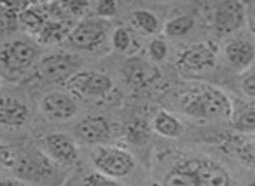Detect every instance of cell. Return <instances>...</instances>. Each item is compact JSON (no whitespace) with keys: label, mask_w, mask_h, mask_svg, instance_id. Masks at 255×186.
Returning a JSON list of instances; mask_svg holds the SVG:
<instances>
[{"label":"cell","mask_w":255,"mask_h":186,"mask_svg":"<svg viewBox=\"0 0 255 186\" xmlns=\"http://www.w3.org/2000/svg\"><path fill=\"white\" fill-rule=\"evenodd\" d=\"M178 108L196 120H231L234 115L233 101L220 87L196 82L178 94Z\"/></svg>","instance_id":"cell-1"},{"label":"cell","mask_w":255,"mask_h":186,"mask_svg":"<svg viewBox=\"0 0 255 186\" xmlns=\"http://www.w3.org/2000/svg\"><path fill=\"white\" fill-rule=\"evenodd\" d=\"M12 172L28 185H46L60 178L61 167H58L40 148L28 146L18 151Z\"/></svg>","instance_id":"cell-2"},{"label":"cell","mask_w":255,"mask_h":186,"mask_svg":"<svg viewBox=\"0 0 255 186\" xmlns=\"http://www.w3.org/2000/svg\"><path fill=\"white\" fill-rule=\"evenodd\" d=\"M40 61V46L30 37L11 39L0 46V68L11 78L23 77Z\"/></svg>","instance_id":"cell-3"},{"label":"cell","mask_w":255,"mask_h":186,"mask_svg":"<svg viewBox=\"0 0 255 186\" xmlns=\"http://www.w3.org/2000/svg\"><path fill=\"white\" fill-rule=\"evenodd\" d=\"M91 162L95 171L110 179H124L136 167L135 155L116 144H98L91 151Z\"/></svg>","instance_id":"cell-4"},{"label":"cell","mask_w":255,"mask_h":186,"mask_svg":"<svg viewBox=\"0 0 255 186\" xmlns=\"http://www.w3.org/2000/svg\"><path fill=\"white\" fill-rule=\"evenodd\" d=\"M110 35H112V30H110V23L107 19L86 16L81 21L75 23L74 30L65 40V44L74 51L95 53V51L102 49L107 42H110Z\"/></svg>","instance_id":"cell-5"},{"label":"cell","mask_w":255,"mask_h":186,"mask_svg":"<svg viewBox=\"0 0 255 186\" xmlns=\"http://www.w3.org/2000/svg\"><path fill=\"white\" fill-rule=\"evenodd\" d=\"M79 70H82V60L75 53L56 51L40 58L37 63V71L40 78L51 84H67Z\"/></svg>","instance_id":"cell-6"},{"label":"cell","mask_w":255,"mask_h":186,"mask_svg":"<svg viewBox=\"0 0 255 186\" xmlns=\"http://www.w3.org/2000/svg\"><path fill=\"white\" fill-rule=\"evenodd\" d=\"M219 61V47L213 42H198L184 47L177 56V68L182 73H205L215 68Z\"/></svg>","instance_id":"cell-7"},{"label":"cell","mask_w":255,"mask_h":186,"mask_svg":"<svg viewBox=\"0 0 255 186\" xmlns=\"http://www.w3.org/2000/svg\"><path fill=\"white\" fill-rule=\"evenodd\" d=\"M67 92L74 98L98 99L105 98L114 91V82L107 73L95 70H79L70 80L65 84Z\"/></svg>","instance_id":"cell-8"},{"label":"cell","mask_w":255,"mask_h":186,"mask_svg":"<svg viewBox=\"0 0 255 186\" xmlns=\"http://www.w3.org/2000/svg\"><path fill=\"white\" fill-rule=\"evenodd\" d=\"M247 21V5L238 0H224L213 5L212 28L217 37H229Z\"/></svg>","instance_id":"cell-9"},{"label":"cell","mask_w":255,"mask_h":186,"mask_svg":"<svg viewBox=\"0 0 255 186\" xmlns=\"http://www.w3.org/2000/svg\"><path fill=\"white\" fill-rule=\"evenodd\" d=\"M42 151L61 169L74 165L81 155L77 141L65 132H51L44 136Z\"/></svg>","instance_id":"cell-10"},{"label":"cell","mask_w":255,"mask_h":186,"mask_svg":"<svg viewBox=\"0 0 255 186\" xmlns=\"http://www.w3.org/2000/svg\"><path fill=\"white\" fill-rule=\"evenodd\" d=\"M39 108L47 119L54 122H67L74 119L79 112V105L75 98L67 91H53L42 96Z\"/></svg>","instance_id":"cell-11"},{"label":"cell","mask_w":255,"mask_h":186,"mask_svg":"<svg viewBox=\"0 0 255 186\" xmlns=\"http://www.w3.org/2000/svg\"><path fill=\"white\" fill-rule=\"evenodd\" d=\"M198 186H233V176L220 162L205 155H192Z\"/></svg>","instance_id":"cell-12"},{"label":"cell","mask_w":255,"mask_h":186,"mask_svg":"<svg viewBox=\"0 0 255 186\" xmlns=\"http://www.w3.org/2000/svg\"><path fill=\"white\" fill-rule=\"evenodd\" d=\"M32 117L28 103L12 94H0V127L9 130L21 129Z\"/></svg>","instance_id":"cell-13"},{"label":"cell","mask_w":255,"mask_h":186,"mask_svg":"<svg viewBox=\"0 0 255 186\" xmlns=\"http://www.w3.org/2000/svg\"><path fill=\"white\" fill-rule=\"evenodd\" d=\"M227 63L236 70H248L255 64V37H233L224 47Z\"/></svg>","instance_id":"cell-14"},{"label":"cell","mask_w":255,"mask_h":186,"mask_svg":"<svg viewBox=\"0 0 255 186\" xmlns=\"http://www.w3.org/2000/svg\"><path fill=\"white\" fill-rule=\"evenodd\" d=\"M112 134V124L109 122V119L100 115H89L75 125V136L86 144H107Z\"/></svg>","instance_id":"cell-15"},{"label":"cell","mask_w":255,"mask_h":186,"mask_svg":"<svg viewBox=\"0 0 255 186\" xmlns=\"http://www.w3.org/2000/svg\"><path fill=\"white\" fill-rule=\"evenodd\" d=\"M159 186H198L192 165V155H178L166 165Z\"/></svg>","instance_id":"cell-16"},{"label":"cell","mask_w":255,"mask_h":186,"mask_svg":"<svg viewBox=\"0 0 255 186\" xmlns=\"http://www.w3.org/2000/svg\"><path fill=\"white\" fill-rule=\"evenodd\" d=\"M123 73L126 84L135 91H142L161 78V71L157 70L156 64L145 60H136V58L128 60L123 68Z\"/></svg>","instance_id":"cell-17"},{"label":"cell","mask_w":255,"mask_h":186,"mask_svg":"<svg viewBox=\"0 0 255 186\" xmlns=\"http://www.w3.org/2000/svg\"><path fill=\"white\" fill-rule=\"evenodd\" d=\"M75 23L70 19H53L49 18L46 25L40 28V32L33 37L37 46H56V44H63L68 39L70 32L74 30Z\"/></svg>","instance_id":"cell-18"},{"label":"cell","mask_w":255,"mask_h":186,"mask_svg":"<svg viewBox=\"0 0 255 186\" xmlns=\"http://www.w3.org/2000/svg\"><path fill=\"white\" fill-rule=\"evenodd\" d=\"M47 19L49 16L42 4H25L18 14V26L23 32H26L30 39H33L40 32V28L46 25Z\"/></svg>","instance_id":"cell-19"},{"label":"cell","mask_w":255,"mask_h":186,"mask_svg":"<svg viewBox=\"0 0 255 186\" xmlns=\"http://www.w3.org/2000/svg\"><path fill=\"white\" fill-rule=\"evenodd\" d=\"M150 127H152L156 134H159L161 137H168V139L180 137L185 130L182 120L178 119L175 113H170V112H166V110H159V112L154 115Z\"/></svg>","instance_id":"cell-20"},{"label":"cell","mask_w":255,"mask_h":186,"mask_svg":"<svg viewBox=\"0 0 255 186\" xmlns=\"http://www.w3.org/2000/svg\"><path fill=\"white\" fill-rule=\"evenodd\" d=\"M131 26L133 30L140 32L142 35H149L154 37L157 35L159 32H163V25H161L159 18H157L154 12L145 11V9H138V11H133L131 12Z\"/></svg>","instance_id":"cell-21"},{"label":"cell","mask_w":255,"mask_h":186,"mask_svg":"<svg viewBox=\"0 0 255 186\" xmlns=\"http://www.w3.org/2000/svg\"><path fill=\"white\" fill-rule=\"evenodd\" d=\"M196 26V19L191 14H182L175 16L170 21H166L163 25V33L168 39H182L187 33L192 32V28Z\"/></svg>","instance_id":"cell-22"},{"label":"cell","mask_w":255,"mask_h":186,"mask_svg":"<svg viewBox=\"0 0 255 186\" xmlns=\"http://www.w3.org/2000/svg\"><path fill=\"white\" fill-rule=\"evenodd\" d=\"M110 46L119 54L133 53L136 46L135 32L131 28H128V26H117L112 32V35H110Z\"/></svg>","instance_id":"cell-23"},{"label":"cell","mask_w":255,"mask_h":186,"mask_svg":"<svg viewBox=\"0 0 255 186\" xmlns=\"http://www.w3.org/2000/svg\"><path fill=\"white\" fill-rule=\"evenodd\" d=\"M231 127L234 132L241 134V136L255 137V106L234 113L231 119Z\"/></svg>","instance_id":"cell-24"},{"label":"cell","mask_w":255,"mask_h":186,"mask_svg":"<svg viewBox=\"0 0 255 186\" xmlns=\"http://www.w3.org/2000/svg\"><path fill=\"white\" fill-rule=\"evenodd\" d=\"M234 155H236V158L245 167L255 171V137L238 144V146L234 148Z\"/></svg>","instance_id":"cell-25"},{"label":"cell","mask_w":255,"mask_h":186,"mask_svg":"<svg viewBox=\"0 0 255 186\" xmlns=\"http://www.w3.org/2000/svg\"><path fill=\"white\" fill-rule=\"evenodd\" d=\"M168 44L161 37H154L149 44H147V56L150 58V63H161L166 60L168 56Z\"/></svg>","instance_id":"cell-26"},{"label":"cell","mask_w":255,"mask_h":186,"mask_svg":"<svg viewBox=\"0 0 255 186\" xmlns=\"http://www.w3.org/2000/svg\"><path fill=\"white\" fill-rule=\"evenodd\" d=\"M126 134H128V141H129V143L140 144L149 136V127H147V124H143L142 120H133V122H129V125H128Z\"/></svg>","instance_id":"cell-27"},{"label":"cell","mask_w":255,"mask_h":186,"mask_svg":"<svg viewBox=\"0 0 255 186\" xmlns=\"http://www.w3.org/2000/svg\"><path fill=\"white\" fill-rule=\"evenodd\" d=\"M240 89L247 98L255 101V64L248 70L241 71L240 75Z\"/></svg>","instance_id":"cell-28"},{"label":"cell","mask_w":255,"mask_h":186,"mask_svg":"<svg viewBox=\"0 0 255 186\" xmlns=\"http://www.w3.org/2000/svg\"><path fill=\"white\" fill-rule=\"evenodd\" d=\"M81 186H123V185H121L119 181H116V179H110V178H107V176L95 171V172H91V174L84 176Z\"/></svg>","instance_id":"cell-29"},{"label":"cell","mask_w":255,"mask_h":186,"mask_svg":"<svg viewBox=\"0 0 255 186\" xmlns=\"http://www.w3.org/2000/svg\"><path fill=\"white\" fill-rule=\"evenodd\" d=\"M16 157H18V151L12 146L5 143H0V169H11L16 164Z\"/></svg>","instance_id":"cell-30"},{"label":"cell","mask_w":255,"mask_h":186,"mask_svg":"<svg viewBox=\"0 0 255 186\" xmlns=\"http://www.w3.org/2000/svg\"><path fill=\"white\" fill-rule=\"evenodd\" d=\"M117 4L116 2H112V0H103V2H98V4L95 5V14L96 18L100 19H107L109 21L110 18H114V16L117 14Z\"/></svg>","instance_id":"cell-31"},{"label":"cell","mask_w":255,"mask_h":186,"mask_svg":"<svg viewBox=\"0 0 255 186\" xmlns=\"http://www.w3.org/2000/svg\"><path fill=\"white\" fill-rule=\"evenodd\" d=\"M0 186H32V185L21 181L16 176H11V178H0Z\"/></svg>","instance_id":"cell-32"},{"label":"cell","mask_w":255,"mask_h":186,"mask_svg":"<svg viewBox=\"0 0 255 186\" xmlns=\"http://www.w3.org/2000/svg\"><path fill=\"white\" fill-rule=\"evenodd\" d=\"M252 26H254V35H255V12H254V18H252Z\"/></svg>","instance_id":"cell-33"},{"label":"cell","mask_w":255,"mask_h":186,"mask_svg":"<svg viewBox=\"0 0 255 186\" xmlns=\"http://www.w3.org/2000/svg\"><path fill=\"white\" fill-rule=\"evenodd\" d=\"M248 186H255V181H250L248 183Z\"/></svg>","instance_id":"cell-34"},{"label":"cell","mask_w":255,"mask_h":186,"mask_svg":"<svg viewBox=\"0 0 255 186\" xmlns=\"http://www.w3.org/2000/svg\"><path fill=\"white\" fill-rule=\"evenodd\" d=\"M0 85H2V77H0Z\"/></svg>","instance_id":"cell-35"}]
</instances>
